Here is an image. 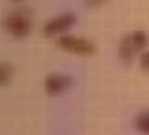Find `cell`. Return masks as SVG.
I'll list each match as a JSON object with an SVG mask.
<instances>
[{"mask_svg": "<svg viewBox=\"0 0 149 135\" xmlns=\"http://www.w3.org/2000/svg\"><path fill=\"white\" fill-rule=\"evenodd\" d=\"M135 127L143 134H149V108L140 112L135 118Z\"/></svg>", "mask_w": 149, "mask_h": 135, "instance_id": "8992f818", "label": "cell"}, {"mask_svg": "<svg viewBox=\"0 0 149 135\" xmlns=\"http://www.w3.org/2000/svg\"><path fill=\"white\" fill-rule=\"evenodd\" d=\"M148 41L143 30H134L123 35L118 44V56L123 63H129L146 47Z\"/></svg>", "mask_w": 149, "mask_h": 135, "instance_id": "7a4b0ae2", "label": "cell"}, {"mask_svg": "<svg viewBox=\"0 0 149 135\" xmlns=\"http://www.w3.org/2000/svg\"><path fill=\"white\" fill-rule=\"evenodd\" d=\"M140 63L142 65V68L149 72V50H146L141 54L140 56Z\"/></svg>", "mask_w": 149, "mask_h": 135, "instance_id": "ba28073f", "label": "cell"}, {"mask_svg": "<svg viewBox=\"0 0 149 135\" xmlns=\"http://www.w3.org/2000/svg\"><path fill=\"white\" fill-rule=\"evenodd\" d=\"M76 23V15L70 13V12H66V13H62V14H58L54 17H51L50 20H48L43 28H42V33L48 36V37H52L55 35H58L69 29L72 24Z\"/></svg>", "mask_w": 149, "mask_h": 135, "instance_id": "277c9868", "label": "cell"}, {"mask_svg": "<svg viewBox=\"0 0 149 135\" xmlns=\"http://www.w3.org/2000/svg\"><path fill=\"white\" fill-rule=\"evenodd\" d=\"M56 45L62 50L78 54V55H92L95 51V44L84 37L71 34H62L56 38Z\"/></svg>", "mask_w": 149, "mask_h": 135, "instance_id": "3957f363", "label": "cell"}, {"mask_svg": "<svg viewBox=\"0 0 149 135\" xmlns=\"http://www.w3.org/2000/svg\"><path fill=\"white\" fill-rule=\"evenodd\" d=\"M5 29L16 38H23L30 34L33 28V12L26 6L9 10L3 17Z\"/></svg>", "mask_w": 149, "mask_h": 135, "instance_id": "6da1fadb", "label": "cell"}, {"mask_svg": "<svg viewBox=\"0 0 149 135\" xmlns=\"http://www.w3.org/2000/svg\"><path fill=\"white\" fill-rule=\"evenodd\" d=\"M72 84V78L69 74L52 72L44 78V88L49 94H59L68 90Z\"/></svg>", "mask_w": 149, "mask_h": 135, "instance_id": "5b68a950", "label": "cell"}, {"mask_svg": "<svg viewBox=\"0 0 149 135\" xmlns=\"http://www.w3.org/2000/svg\"><path fill=\"white\" fill-rule=\"evenodd\" d=\"M14 69L10 63L6 61H1L0 63V83L2 86H6L13 78Z\"/></svg>", "mask_w": 149, "mask_h": 135, "instance_id": "52a82bcc", "label": "cell"}, {"mask_svg": "<svg viewBox=\"0 0 149 135\" xmlns=\"http://www.w3.org/2000/svg\"><path fill=\"white\" fill-rule=\"evenodd\" d=\"M13 1H20V0H13Z\"/></svg>", "mask_w": 149, "mask_h": 135, "instance_id": "30bf717a", "label": "cell"}, {"mask_svg": "<svg viewBox=\"0 0 149 135\" xmlns=\"http://www.w3.org/2000/svg\"><path fill=\"white\" fill-rule=\"evenodd\" d=\"M88 3H91V5H99V3H101V2H105V1H107V0H86Z\"/></svg>", "mask_w": 149, "mask_h": 135, "instance_id": "9c48e42d", "label": "cell"}]
</instances>
